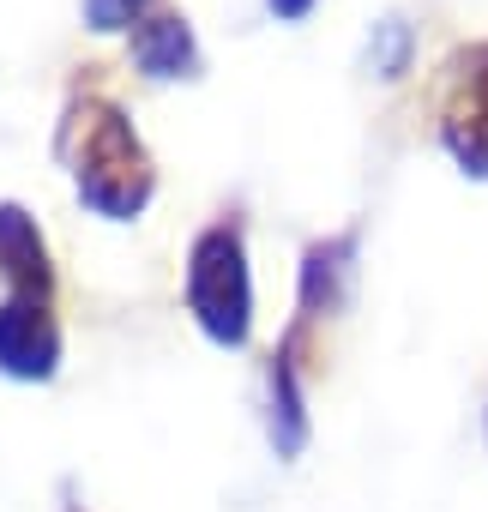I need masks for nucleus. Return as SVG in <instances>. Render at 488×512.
I'll return each instance as SVG.
<instances>
[{
    "mask_svg": "<svg viewBox=\"0 0 488 512\" xmlns=\"http://www.w3.org/2000/svg\"><path fill=\"white\" fill-rule=\"evenodd\" d=\"M187 314L217 350H241L254 338V272L241 217H217L187 247Z\"/></svg>",
    "mask_w": 488,
    "mask_h": 512,
    "instance_id": "obj_2",
    "label": "nucleus"
},
{
    "mask_svg": "<svg viewBox=\"0 0 488 512\" xmlns=\"http://www.w3.org/2000/svg\"><path fill=\"white\" fill-rule=\"evenodd\" d=\"M133 67H139L145 79H157V85H169V79H199L205 55H199L193 25H187L181 13H169V7L145 13V19L133 25Z\"/></svg>",
    "mask_w": 488,
    "mask_h": 512,
    "instance_id": "obj_5",
    "label": "nucleus"
},
{
    "mask_svg": "<svg viewBox=\"0 0 488 512\" xmlns=\"http://www.w3.org/2000/svg\"><path fill=\"white\" fill-rule=\"evenodd\" d=\"M266 434L278 458H296L308 446V398H302V368H296V332L266 368Z\"/></svg>",
    "mask_w": 488,
    "mask_h": 512,
    "instance_id": "obj_8",
    "label": "nucleus"
},
{
    "mask_svg": "<svg viewBox=\"0 0 488 512\" xmlns=\"http://www.w3.org/2000/svg\"><path fill=\"white\" fill-rule=\"evenodd\" d=\"M151 13V0H85V25L91 31H133L139 19Z\"/></svg>",
    "mask_w": 488,
    "mask_h": 512,
    "instance_id": "obj_10",
    "label": "nucleus"
},
{
    "mask_svg": "<svg viewBox=\"0 0 488 512\" xmlns=\"http://www.w3.org/2000/svg\"><path fill=\"white\" fill-rule=\"evenodd\" d=\"M55 157L67 163L79 199L109 217V223H133L151 193H157V169L151 151L139 145L133 121L121 115V103L97 97V91H73L55 127Z\"/></svg>",
    "mask_w": 488,
    "mask_h": 512,
    "instance_id": "obj_1",
    "label": "nucleus"
},
{
    "mask_svg": "<svg viewBox=\"0 0 488 512\" xmlns=\"http://www.w3.org/2000/svg\"><path fill=\"white\" fill-rule=\"evenodd\" d=\"M0 284H7V290H31V296H55L49 241H43L37 217L19 199H0Z\"/></svg>",
    "mask_w": 488,
    "mask_h": 512,
    "instance_id": "obj_6",
    "label": "nucleus"
},
{
    "mask_svg": "<svg viewBox=\"0 0 488 512\" xmlns=\"http://www.w3.org/2000/svg\"><path fill=\"white\" fill-rule=\"evenodd\" d=\"M67 512H85V506H67Z\"/></svg>",
    "mask_w": 488,
    "mask_h": 512,
    "instance_id": "obj_12",
    "label": "nucleus"
},
{
    "mask_svg": "<svg viewBox=\"0 0 488 512\" xmlns=\"http://www.w3.org/2000/svg\"><path fill=\"white\" fill-rule=\"evenodd\" d=\"M368 67H374L380 79H398V73L410 67V25H404L398 13L374 25V37H368Z\"/></svg>",
    "mask_w": 488,
    "mask_h": 512,
    "instance_id": "obj_9",
    "label": "nucleus"
},
{
    "mask_svg": "<svg viewBox=\"0 0 488 512\" xmlns=\"http://www.w3.org/2000/svg\"><path fill=\"white\" fill-rule=\"evenodd\" d=\"M266 13L284 19V25H302V19L314 13V0H266Z\"/></svg>",
    "mask_w": 488,
    "mask_h": 512,
    "instance_id": "obj_11",
    "label": "nucleus"
},
{
    "mask_svg": "<svg viewBox=\"0 0 488 512\" xmlns=\"http://www.w3.org/2000/svg\"><path fill=\"white\" fill-rule=\"evenodd\" d=\"M350 284H356V229L314 241V247L302 253V320H296V326L338 314V308L350 302Z\"/></svg>",
    "mask_w": 488,
    "mask_h": 512,
    "instance_id": "obj_7",
    "label": "nucleus"
},
{
    "mask_svg": "<svg viewBox=\"0 0 488 512\" xmlns=\"http://www.w3.org/2000/svg\"><path fill=\"white\" fill-rule=\"evenodd\" d=\"M61 368V320L55 296L7 290L0 296V374L19 386H43Z\"/></svg>",
    "mask_w": 488,
    "mask_h": 512,
    "instance_id": "obj_3",
    "label": "nucleus"
},
{
    "mask_svg": "<svg viewBox=\"0 0 488 512\" xmlns=\"http://www.w3.org/2000/svg\"><path fill=\"white\" fill-rule=\"evenodd\" d=\"M440 139L464 175H488V43L452 61V103H446Z\"/></svg>",
    "mask_w": 488,
    "mask_h": 512,
    "instance_id": "obj_4",
    "label": "nucleus"
}]
</instances>
